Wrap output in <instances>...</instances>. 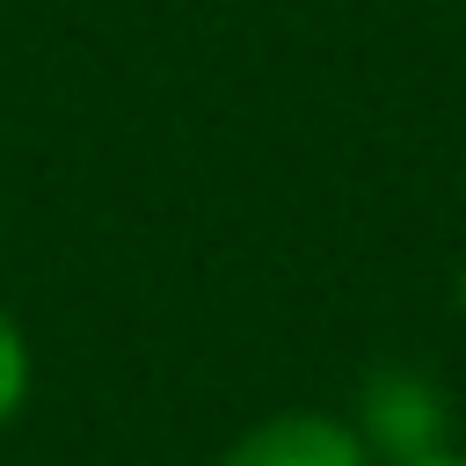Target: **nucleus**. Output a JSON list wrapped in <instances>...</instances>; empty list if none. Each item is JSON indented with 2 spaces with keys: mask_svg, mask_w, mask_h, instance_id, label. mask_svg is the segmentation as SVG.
<instances>
[{
  "mask_svg": "<svg viewBox=\"0 0 466 466\" xmlns=\"http://www.w3.org/2000/svg\"><path fill=\"white\" fill-rule=\"evenodd\" d=\"M459 306H466V269H459Z\"/></svg>",
  "mask_w": 466,
  "mask_h": 466,
  "instance_id": "5",
  "label": "nucleus"
},
{
  "mask_svg": "<svg viewBox=\"0 0 466 466\" xmlns=\"http://www.w3.org/2000/svg\"><path fill=\"white\" fill-rule=\"evenodd\" d=\"M408 466H466V451H430V459H408Z\"/></svg>",
  "mask_w": 466,
  "mask_h": 466,
  "instance_id": "4",
  "label": "nucleus"
},
{
  "mask_svg": "<svg viewBox=\"0 0 466 466\" xmlns=\"http://www.w3.org/2000/svg\"><path fill=\"white\" fill-rule=\"evenodd\" d=\"M444 430H451V400L422 379V371H371L364 400H357V437L371 444V459H430L444 451Z\"/></svg>",
  "mask_w": 466,
  "mask_h": 466,
  "instance_id": "1",
  "label": "nucleus"
},
{
  "mask_svg": "<svg viewBox=\"0 0 466 466\" xmlns=\"http://www.w3.org/2000/svg\"><path fill=\"white\" fill-rule=\"evenodd\" d=\"M218 466H379V459L357 437V422L320 415V408H291V415H269L248 437H233V451Z\"/></svg>",
  "mask_w": 466,
  "mask_h": 466,
  "instance_id": "2",
  "label": "nucleus"
},
{
  "mask_svg": "<svg viewBox=\"0 0 466 466\" xmlns=\"http://www.w3.org/2000/svg\"><path fill=\"white\" fill-rule=\"evenodd\" d=\"M22 400H29V335H22V320L0 306V430L22 415Z\"/></svg>",
  "mask_w": 466,
  "mask_h": 466,
  "instance_id": "3",
  "label": "nucleus"
}]
</instances>
